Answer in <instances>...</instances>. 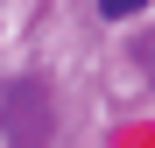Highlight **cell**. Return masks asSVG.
<instances>
[{"instance_id": "cell-1", "label": "cell", "mask_w": 155, "mask_h": 148, "mask_svg": "<svg viewBox=\"0 0 155 148\" xmlns=\"http://www.w3.org/2000/svg\"><path fill=\"white\" fill-rule=\"evenodd\" d=\"M148 0H99V14H113V21H127V14H141Z\"/></svg>"}]
</instances>
